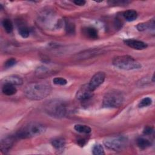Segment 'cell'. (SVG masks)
Returning a JSON list of instances; mask_svg holds the SVG:
<instances>
[{"instance_id": "obj_1", "label": "cell", "mask_w": 155, "mask_h": 155, "mask_svg": "<svg viewBox=\"0 0 155 155\" xmlns=\"http://www.w3.org/2000/svg\"><path fill=\"white\" fill-rule=\"evenodd\" d=\"M51 90V86L46 82H33L25 87L24 93L30 99L41 100L48 96Z\"/></svg>"}, {"instance_id": "obj_2", "label": "cell", "mask_w": 155, "mask_h": 155, "mask_svg": "<svg viewBox=\"0 0 155 155\" xmlns=\"http://www.w3.org/2000/svg\"><path fill=\"white\" fill-rule=\"evenodd\" d=\"M44 110L47 114L56 118H62L67 113L66 104L59 99L51 100L47 102L44 106Z\"/></svg>"}, {"instance_id": "obj_3", "label": "cell", "mask_w": 155, "mask_h": 155, "mask_svg": "<svg viewBox=\"0 0 155 155\" xmlns=\"http://www.w3.org/2000/svg\"><path fill=\"white\" fill-rule=\"evenodd\" d=\"M113 65L119 69L124 70H133L141 68V64L133 57L129 55L119 56L113 60Z\"/></svg>"}, {"instance_id": "obj_4", "label": "cell", "mask_w": 155, "mask_h": 155, "mask_svg": "<svg viewBox=\"0 0 155 155\" xmlns=\"http://www.w3.org/2000/svg\"><path fill=\"white\" fill-rule=\"evenodd\" d=\"M45 127L39 123L30 124L18 131L15 137L20 139H26L39 136L45 132Z\"/></svg>"}, {"instance_id": "obj_5", "label": "cell", "mask_w": 155, "mask_h": 155, "mask_svg": "<svg viewBox=\"0 0 155 155\" xmlns=\"http://www.w3.org/2000/svg\"><path fill=\"white\" fill-rule=\"evenodd\" d=\"M124 101L122 93L117 90L107 93L103 99V106L107 108H116L120 106Z\"/></svg>"}, {"instance_id": "obj_6", "label": "cell", "mask_w": 155, "mask_h": 155, "mask_svg": "<svg viewBox=\"0 0 155 155\" xmlns=\"http://www.w3.org/2000/svg\"><path fill=\"white\" fill-rule=\"evenodd\" d=\"M104 144L110 150L120 151L126 148L128 145V139L124 136H111L105 139Z\"/></svg>"}, {"instance_id": "obj_7", "label": "cell", "mask_w": 155, "mask_h": 155, "mask_svg": "<svg viewBox=\"0 0 155 155\" xmlns=\"http://www.w3.org/2000/svg\"><path fill=\"white\" fill-rule=\"evenodd\" d=\"M105 78V74L104 72L99 71L94 74L91 78L88 85L89 88L94 91L98 88L104 81Z\"/></svg>"}, {"instance_id": "obj_8", "label": "cell", "mask_w": 155, "mask_h": 155, "mask_svg": "<svg viewBox=\"0 0 155 155\" xmlns=\"http://www.w3.org/2000/svg\"><path fill=\"white\" fill-rule=\"evenodd\" d=\"M43 25L49 27L52 26L51 22H53L56 25V21H55L54 16L50 10H45L40 15L38 19Z\"/></svg>"}, {"instance_id": "obj_9", "label": "cell", "mask_w": 155, "mask_h": 155, "mask_svg": "<svg viewBox=\"0 0 155 155\" xmlns=\"http://www.w3.org/2000/svg\"><path fill=\"white\" fill-rule=\"evenodd\" d=\"M93 91L89 88L88 84L82 86L76 93V98L79 101H86L93 96Z\"/></svg>"}, {"instance_id": "obj_10", "label": "cell", "mask_w": 155, "mask_h": 155, "mask_svg": "<svg viewBox=\"0 0 155 155\" xmlns=\"http://www.w3.org/2000/svg\"><path fill=\"white\" fill-rule=\"evenodd\" d=\"M124 43L128 47L136 50H143L147 47V44L142 41L133 39H127L124 41Z\"/></svg>"}, {"instance_id": "obj_11", "label": "cell", "mask_w": 155, "mask_h": 155, "mask_svg": "<svg viewBox=\"0 0 155 155\" xmlns=\"http://www.w3.org/2000/svg\"><path fill=\"white\" fill-rule=\"evenodd\" d=\"M14 142V137L12 136H8L4 137L1 141V150L2 152H7L12 147Z\"/></svg>"}, {"instance_id": "obj_12", "label": "cell", "mask_w": 155, "mask_h": 155, "mask_svg": "<svg viewBox=\"0 0 155 155\" xmlns=\"http://www.w3.org/2000/svg\"><path fill=\"white\" fill-rule=\"evenodd\" d=\"M4 84H10L13 85H20L23 84L22 79L17 75H11L7 76L2 80Z\"/></svg>"}, {"instance_id": "obj_13", "label": "cell", "mask_w": 155, "mask_h": 155, "mask_svg": "<svg viewBox=\"0 0 155 155\" xmlns=\"http://www.w3.org/2000/svg\"><path fill=\"white\" fill-rule=\"evenodd\" d=\"M101 53V51L98 49L89 50L83 51L81 53H79L78 55H77L76 58L78 59H84L90 57H93V56L97 55Z\"/></svg>"}, {"instance_id": "obj_14", "label": "cell", "mask_w": 155, "mask_h": 155, "mask_svg": "<svg viewBox=\"0 0 155 155\" xmlns=\"http://www.w3.org/2000/svg\"><path fill=\"white\" fill-rule=\"evenodd\" d=\"M52 146L58 151H62L64 150L65 145V140L62 137H56L53 139L51 142Z\"/></svg>"}, {"instance_id": "obj_15", "label": "cell", "mask_w": 155, "mask_h": 155, "mask_svg": "<svg viewBox=\"0 0 155 155\" xmlns=\"http://www.w3.org/2000/svg\"><path fill=\"white\" fill-rule=\"evenodd\" d=\"M2 91L7 96H12L16 93L17 90L13 85L10 84H4L2 88Z\"/></svg>"}, {"instance_id": "obj_16", "label": "cell", "mask_w": 155, "mask_h": 155, "mask_svg": "<svg viewBox=\"0 0 155 155\" xmlns=\"http://www.w3.org/2000/svg\"><path fill=\"white\" fill-rule=\"evenodd\" d=\"M124 19L129 22L133 21L137 18V13L134 10H128L123 13Z\"/></svg>"}, {"instance_id": "obj_17", "label": "cell", "mask_w": 155, "mask_h": 155, "mask_svg": "<svg viewBox=\"0 0 155 155\" xmlns=\"http://www.w3.org/2000/svg\"><path fill=\"white\" fill-rule=\"evenodd\" d=\"M84 33L91 39H96L98 37L97 30L93 27H86L84 29Z\"/></svg>"}, {"instance_id": "obj_18", "label": "cell", "mask_w": 155, "mask_h": 155, "mask_svg": "<svg viewBox=\"0 0 155 155\" xmlns=\"http://www.w3.org/2000/svg\"><path fill=\"white\" fill-rule=\"evenodd\" d=\"M74 128L76 131L81 133H84V134H89L91 131V128L85 125L76 124L74 125Z\"/></svg>"}, {"instance_id": "obj_19", "label": "cell", "mask_w": 155, "mask_h": 155, "mask_svg": "<svg viewBox=\"0 0 155 155\" xmlns=\"http://www.w3.org/2000/svg\"><path fill=\"white\" fill-rule=\"evenodd\" d=\"M154 20H153L151 22H144V23H140L139 24H137V25L136 26L137 29L140 31H145L147 29L151 28H152L153 30L154 29Z\"/></svg>"}, {"instance_id": "obj_20", "label": "cell", "mask_w": 155, "mask_h": 155, "mask_svg": "<svg viewBox=\"0 0 155 155\" xmlns=\"http://www.w3.org/2000/svg\"><path fill=\"white\" fill-rule=\"evenodd\" d=\"M137 145L142 150H144L151 145V142L144 137H139L137 139Z\"/></svg>"}, {"instance_id": "obj_21", "label": "cell", "mask_w": 155, "mask_h": 155, "mask_svg": "<svg viewBox=\"0 0 155 155\" xmlns=\"http://www.w3.org/2000/svg\"><path fill=\"white\" fill-rule=\"evenodd\" d=\"M2 26L5 30V31L8 33H10L12 32L13 29V26L12 21L8 19H4L2 21Z\"/></svg>"}, {"instance_id": "obj_22", "label": "cell", "mask_w": 155, "mask_h": 155, "mask_svg": "<svg viewBox=\"0 0 155 155\" xmlns=\"http://www.w3.org/2000/svg\"><path fill=\"white\" fill-rule=\"evenodd\" d=\"M92 152H93V154L94 155H102V154H104L105 153L103 147L99 143L95 144L93 146L92 149Z\"/></svg>"}, {"instance_id": "obj_23", "label": "cell", "mask_w": 155, "mask_h": 155, "mask_svg": "<svg viewBox=\"0 0 155 155\" xmlns=\"http://www.w3.org/2000/svg\"><path fill=\"white\" fill-rule=\"evenodd\" d=\"M151 104H152V99L149 97H144L139 102L138 104V107L139 108H143V107H148Z\"/></svg>"}, {"instance_id": "obj_24", "label": "cell", "mask_w": 155, "mask_h": 155, "mask_svg": "<svg viewBox=\"0 0 155 155\" xmlns=\"http://www.w3.org/2000/svg\"><path fill=\"white\" fill-rule=\"evenodd\" d=\"M19 34L23 38H27L30 35V31L27 27H22L19 29Z\"/></svg>"}, {"instance_id": "obj_25", "label": "cell", "mask_w": 155, "mask_h": 155, "mask_svg": "<svg viewBox=\"0 0 155 155\" xmlns=\"http://www.w3.org/2000/svg\"><path fill=\"white\" fill-rule=\"evenodd\" d=\"M53 82L56 85H65L67 84V81L61 77H57L53 79Z\"/></svg>"}, {"instance_id": "obj_26", "label": "cell", "mask_w": 155, "mask_h": 155, "mask_svg": "<svg viewBox=\"0 0 155 155\" xmlns=\"http://www.w3.org/2000/svg\"><path fill=\"white\" fill-rule=\"evenodd\" d=\"M65 30L67 33H69V34L74 33L75 31V27H74V24H73L71 22H67L65 24Z\"/></svg>"}, {"instance_id": "obj_27", "label": "cell", "mask_w": 155, "mask_h": 155, "mask_svg": "<svg viewBox=\"0 0 155 155\" xmlns=\"http://www.w3.org/2000/svg\"><path fill=\"white\" fill-rule=\"evenodd\" d=\"M16 64V60L15 58H10L8 59L5 61L4 63V67L5 68H10L13 66H14Z\"/></svg>"}, {"instance_id": "obj_28", "label": "cell", "mask_w": 155, "mask_h": 155, "mask_svg": "<svg viewBox=\"0 0 155 155\" xmlns=\"http://www.w3.org/2000/svg\"><path fill=\"white\" fill-rule=\"evenodd\" d=\"M153 132V127L151 126H147L143 130V133L145 135H150Z\"/></svg>"}, {"instance_id": "obj_29", "label": "cell", "mask_w": 155, "mask_h": 155, "mask_svg": "<svg viewBox=\"0 0 155 155\" xmlns=\"http://www.w3.org/2000/svg\"><path fill=\"white\" fill-rule=\"evenodd\" d=\"M73 2L77 5H79V6H82L84 5L86 3V1H84V0H76V1H74Z\"/></svg>"}, {"instance_id": "obj_30", "label": "cell", "mask_w": 155, "mask_h": 155, "mask_svg": "<svg viewBox=\"0 0 155 155\" xmlns=\"http://www.w3.org/2000/svg\"><path fill=\"white\" fill-rule=\"evenodd\" d=\"M78 142L79 145L80 146H81V147H83V146L85 144V143H86L85 140L84 139H81L78 140Z\"/></svg>"}]
</instances>
